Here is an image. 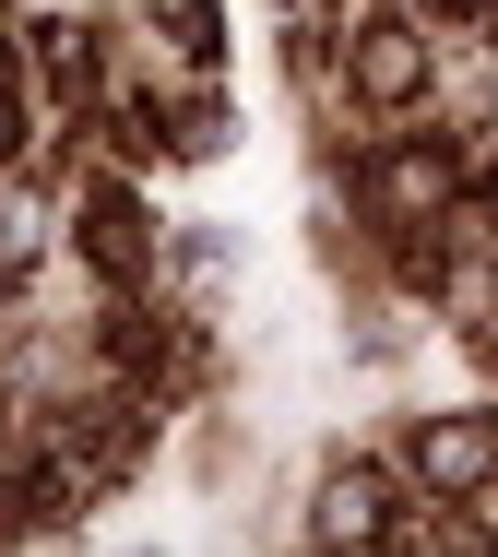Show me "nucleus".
I'll list each match as a JSON object with an SVG mask.
<instances>
[{"label": "nucleus", "instance_id": "nucleus-1", "mask_svg": "<svg viewBox=\"0 0 498 557\" xmlns=\"http://www.w3.org/2000/svg\"><path fill=\"white\" fill-rule=\"evenodd\" d=\"M403 462H415L427 498H487L498 486V428L487 416H427V428L403 440Z\"/></svg>", "mask_w": 498, "mask_h": 557}, {"label": "nucleus", "instance_id": "nucleus-2", "mask_svg": "<svg viewBox=\"0 0 498 557\" xmlns=\"http://www.w3.org/2000/svg\"><path fill=\"white\" fill-rule=\"evenodd\" d=\"M345 72H357L369 108H415V96H427V36H415V24H369Z\"/></svg>", "mask_w": 498, "mask_h": 557}, {"label": "nucleus", "instance_id": "nucleus-3", "mask_svg": "<svg viewBox=\"0 0 498 557\" xmlns=\"http://www.w3.org/2000/svg\"><path fill=\"white\" fill-rule=\"evenodd\" d=\"M379 214H439L451 202V154H427V143H403V154H379Z\"/></svg>", "mask_w": 498, "mask_h": 557}, {"label": "nucleus", "instance_id": "nucleus-4", "mask_svg": "<svg viewBox=\"0 0 498 557\" xmlns=\"http://www.w3.org/2000/svg\"><path fill=\"white\" fill-rule=\"evenodd\" d=\"M309 534H321V546H369V534H391V498H379V474H333V498L309 510Z\"/></svg>", "mask_w": 498, "mask_h": 557}, {"label": "nucleus", "instance_id": "nucleus-5", "mask_svg": "<svg viewBox=\"0 0 498 557\" xmlns=\"http://www.w3.org/2000/svg\"><path fill=\"white\" fill-rule=\"evenodd\" d=\"M0 143H12V96H0Z\"/></svg>", "mask_w": 498, "mask_h": 557}]
</instances>
